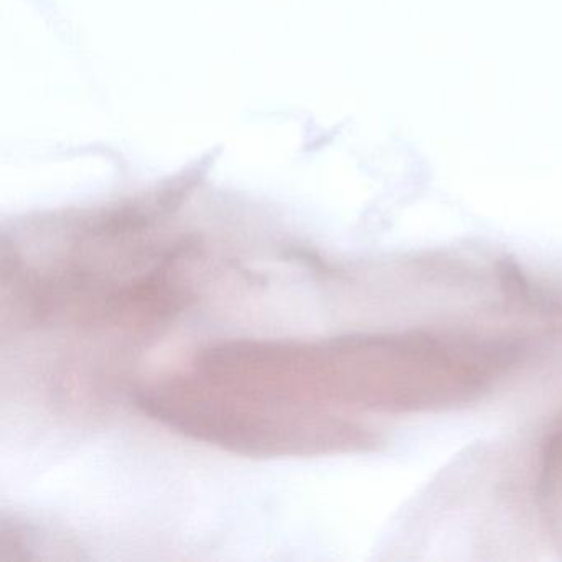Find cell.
I'll return each instance as SVG.
<instances>
[{
	"label": "cell",
	"instance_id": "1",
	"mask_svg": "<svg viewBox=\"0 0 562 562\" xmlns=\"http://www.w3.org/2000/svg\"><path fill=\"white\" fill-rule=\"evenodd\" d=\"M136 404L190 439L248 456H312L353 442L350 427L321 407L262 396L195 371L143 387Z\"/></svg>",
	"mask_w": 562,
	"mask_h": 562
},
{
	"label": "cell",
	"instance_id": "2",
	"mask_svg": "<svg viewBox=\"0 0 562 562\" xmlns=\"http://www.w3.org/2000/svg\"><path fill=\"white\" fill-rule=\"evenodd\" d=\"M538 502L549 535L562 549V419L542 450Z\"/></svg>",
	"mask_w": 562,
	"mask_h": 562
}]
</instances>
